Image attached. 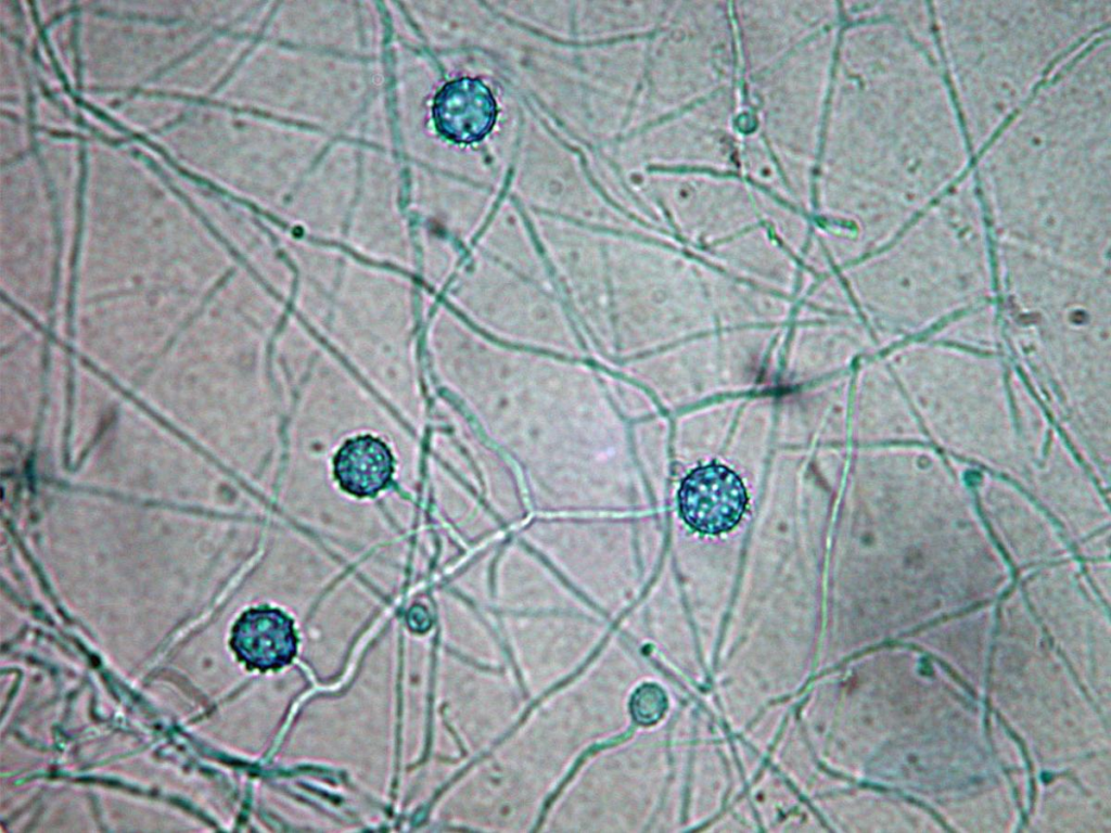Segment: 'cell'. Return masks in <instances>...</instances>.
I'll return each instance as SVG.
<instances>
[{
  "mask_svg": "<svg viewBox=\"0 0 1111 833\" xmlns=\"http://www.w3.org/2000/svg\"><path fill=\"white\" fill-rule=\"evenodd\" d=\"M677 501L688 526L702 534L719 535L740 522L746 510L748 494L735 471L712 462L695 467L684 478Z\"/></svg>",
  "mask_w": 1111,
  "mask_h": 833,
  "instance_id": "obj_1",
  "label": "cell"
},
{
  "mask_svg": "<svg viewBox=\"0 0 1111 833\" xmlns=\"http://www.w3.org/2000/svg\"><path fill=\"white\" fill-rule=\"evenodd\" d=\"M433 120L447 140L471 144L494 128L497 103L490 89L478 78L463 77L446 84L433 103Z\"/></svg>",
  "mask_w": 1111,
  "mask_h": 833,
  "instance_id": "obj_2",
  "label": "cell"
},
{
  "mask_svg": "<svg viewBox=\"0 0 1111 833\" xmlns=\"http://www.w3.org/2000/svg\"><path fill=\"white\" fill-rule=\"evenodd\" d=\"M235 642L245 661L263 670L285 666L297 649L292 618L271 606L246 612L238 623Z\"/></svg>",
  "mask_w": 1111,
  "mask_h": 833,
  "instance_id": "obj_3",
  "label": "cell"
},
{
  "mask_svg": "<svg viewBox=\"0 0 1111 833\" xmlns=\"http://www.w3.org/2000/svg\"><path fill=\"white\" fill-rule=\"evenodd\" d=\"M333 476L340 488L357 498H373L390 486L395 458L385 441L366 434L347 439L333 457Z\"/></svg>",
  "mask_w": 1111,
  "mask_h": 833,
  "instance_id": "obj_4",
  "label": "cell"
},
{
  "mask_svg": "<svg viewBox=\"0 0 1111 833\" xmlns=\"http://www.w3.org/2000/svg\"><path fill=\"white\" fill-rule=\"evenodd\" d=\"M633 714L640 723H652L656 721L666 707L665 695L654 684L641 687L633 697Z\"/></svg>",
  "mask_w": 1111,
  "mask_h": 833,
  "instance_id": "obj_5",
  "label": "cell"
}]
</instances>
